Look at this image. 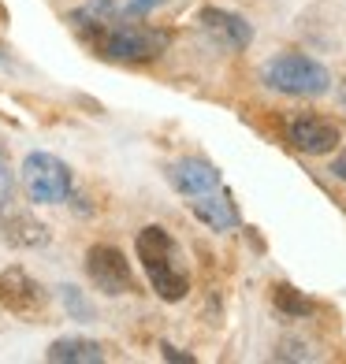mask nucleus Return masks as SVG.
Instances as JSON below:
<instances>
[{
	"label": "nucleus",
	"instance_id": "obj_1",
	"mask_svg": "<svg viewBox=\"0 0 346 364\" xmlns=\"http://www.w3.org/2000/svg\"><path fill=\"white\" fill-rule=\"evenodd\" d=\"M71 26L93 53L120 63H150L168 48V30L142 23V15L115 0H86L71 11Z\"/></svg>",
	"mask_w": 346,
	"mask_h": 364
},
{
	"label": "nucleus",
	"instance_id": "obj_2",
	"mask_svg": "<svg viewBox=\"0 0 346 364\" xmlns=\"http://www.w3.org/2000/svg\"><path fill=\"white\" fill-rule=\"evenodd\" d=\"M138 260L145 268V279H150V287L157 290V297H164V301H183L187 290H190V279L187 272L179 268V250L172 235L164 227H145L138 242Z\"/></svg>",
	"mask_w": 346,
	"mask_h": 364
},
{
	"label": "nucleus",
	"instance_id": "obj_3",
	"mask_svg": "<svg viewBox=\"0 0 346 364\" xmlns=\"http://www.w3.org/2000/svg\"><path fill=\"white\" fill-rule=\"evenodd\" d=\"M265 86L276 93H287V97H320L332 90V75L320 60H313L305 53H279L265 63Z\"/></svg>",
	"mask_w": 346,
	"mask_h": 364
},
{
	"label": "nucleus",
	"instance_id": "obj_4",
	"mask_svg": "<svg viewBox=\"0 0 346 364\" xmlns=\"http://www.w3.org/2000/svg\"><path fill=\"white\" fill-rule=\"evenodd\" d=\"M23 186L34 205H63L71 197V168L53 153H30L23 164Z\"/></svg>",
	"mask_w": 346,
	"mask_h": 364
},
{
	"label": "nucleus",
	"instance_id": "obj_5",
	"mask_svg": "<svg viewBox=\"0 0 346 364\" xmlns=\"http://www.w3.org/2000/svg\"><path fill=\"white\" fill-rule=\"evenodd\" d=\"M0 305L15 312V316H41L48 305V294L23 268H4L0 272Z\"/></svg>",
	"mask_w": 346,
	"mask_h": 364
},
{
	"label": "nucleus",
	"instance_id": "obj_6",
	"mask_svg": "<svg viewBox=\"0 0 346 364\" xmlns=\"http://www.w3.org/2000/svg\"><path fill=\"white\" fill-rule=\"evenodd\" d=\"M86 275L101 294H130L135 290L130 264L123 260V253L115 245H93L86 253Z\"/></svg>",
	"mask_w": 346,
	"mask_h": 364
},
{
	"label": "nucleus",
	"instance_id": "obj_7",
	"mask_svg": "<svg viewBox=\"0 0 346 364\" xmlns=\"http://www.w3.org/2000/svg\"><path fill=\"white\" fill-rule=\"evenodd\" d=\"M287 141L305 156H324V153H335L342 134H339V123L324 119V115H294L287 123Z\"/></svg>",
	"mask_w": 346,
	"mask_h": 364
},
{
	"label": "nucleus",
	"instance_id": "obj_8",
	"mask_svg": "<svg viewBox=\"0 0 346 364\" xmlns=\"http://www.w3.org/2000/svg\"><path fill=\"white\" fill-rule=\"evenodd\" d=\"M168 182L183 193V197H205V193H212V190H220L224 182H220V171L212 168L209 160H201V156H183V160H175L172 168H168Z\"/></svg>",
	"mask_w": 346,
	"mask_h": 364
},
{
	"label": "nucleus",
	"instance_id": "obj_9",
	"mask_svg": "<svg viewBox=\"0 0 346 364\" xmlns=\"http://www.w3.org/2000/svg\"><path fill=\"white\" fill-rule=\"evenodd\" d=\"M197 19H201L205 34H212L224 48H235V53H242V48L253 41V26L246 23L242 15H231V11H224V8H205Z\"/></svg>",
	"mask_w": 346,
	"mask_h": 364
},
{
	"label": "nucleus",
	"instance_id": "obj_10",
	"mask_svg": "<svg viewBox=\"0 0 346 364\" xmlns=\"http://www.w3.org/2000/svg\"><path fill=\"white\" fill-rule=\"evenodd\" d=\"M190 208H194V216L201 220L209 230H231V227H238L235 197H231L224 186H220V190H212V193H205V197H194Z\"/></svg>",
	"mask_w": 346,
	"mask_h": 364
},
{
	"label": "nucleus",
	"instance_id": "obj_11",
	"mask_svg": "<svg viewBox=\"0 0 346 364\" xmlns=\"http://www.w3.org/2000/svg\"><path fill=\"white\" fill-rule=\"evenodd\" d=\"M0 227H4V238L11 245H19V250H34V245H45L48 242L45 223H38L34 216H26V212L0 208Z\"/></svg>",
	"mask_w": 346,
	"mask_h": 364
},
{
	"label": "nucleus",
	"instance_id": "obj_12",
	"mask_svg": "<svg viewBox=\"0 0 346 364\" xmlns=\"http://www.w3.org/2000/svg\"><path fill=\"white\" fill-rule=\"evenodd\" d=\"M48 360L56 364H97L105 360V346L93 338H56L48 346Z\"/></svg>",
	"mask_w": 346,
	"mask_h": 364
},
{
	"label": "nucleus",
	"instance_id": "obj_13",
	"mask_svg": "<svg viewBox=\"0 0 346 364\" xmlns=\"http://www.w3.org/2000/svg\"><path fill=\"white\" fill-rule=\"evenodd\" d=\"M272 301H276V309L283 312V316H290V320H302V316H309V312H313L309 297H305L302 290L287 287V283H279V287L272 290Z\"/></svg>",
	"mask_w": 346,
	"mask_h": 364
},
{
	"label": "nucleus",
	"instance_id": "obj_14",
	"mask_svg": "<svg viewBox=\"0 0 346 364\" xmlns=\"http://www.w3.org/2000/svg\"><path fill=\"white\" fill-rule=\"evenodd\" d=\"M11 193H15V175H11L8 153L0 149V208H8V205H11Z\"/></svg>",
	"mask_w": 346,
	"mask_h": 364
},
{
	"label": "nucleus",
	"instance_id": "obj_15",
	"mask_svg": "<svg viewBox=\"0 0 346 364\" xmlns=\"http://www.w3.org/2000/svg\"><path fill=\"white\" fill-rule=\"evenodd\" d=\"M60 297H63V305H68V312H71L75 320H90V305L78 297L75 287H60Z\"/></svg>",
	"mask_w": 346,
	"mask_h": 364
},
{
	"label": "nucleus",
	"instance_id": "obj_16",
	"mask_svg": "<svg viewBox=\"0 0 346 364\" xmlns=\"http://www.w3.org/2000/svg\"><path fill=\"white\" fill-rule=\"evenodd\" d=\"M160 4H164V0H130L127 8L135 11V15H142V19H145V15H150L153 8H160Z\"/></svg>",
	"mask_w": 346,
	"mask_h": 364
},
{
	"label": "nucleus",
	"instance_id": "obj_17",
	"mask_svg": "<svg viewBox=\"0 0 346 364\" xmlns=\"http://www.w3.org/2000/svg\"><path fill=\"white\" fill-rule=\"evenodd\" d=\"M160 350H164V360H179V364H194V357H190V353H179V350H175V346H168V342H164V346H160Z\"/></svg>",
	"mask_w": 346,
	"mask_h": 364
},
{
	"label": "nucleus",
	"instance_id": "obj_18",
	"mask_svg": "<svg viewBox=\"0 0 346 364\" xmlns=\"http://www.w3.org/2000/svg\"><path fill=\"white\" fill-rule=\"evenodd\" d=\"M332 171H335L339 178H346V153H342V156H339V160L332 164Z\"/></svg>",
	"mask_w": 346,
	"mask_h": 364
},
{
	"label": "nucleus",
	"instance_id": "obj_19",
	"mask_svg": "<svg viewBox=\"0 0 346 364\" xmlns=\"http://www.w3.org/2000/svg\"><path fill=\"white\" fill-rule=\"evenodd\" d=\"M0 23H4V8H0Z\"/></svg>",
	"mask_w": 346,
	"mask_h": 364
}]
</instances>
